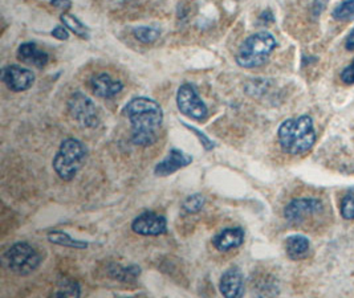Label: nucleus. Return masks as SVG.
Returning a JSON list of instances; mask_svg holds the SVG:
<instances>
[{"mask_svg": "<svg viewBox=\"0 0 354 298\" xmlns=\"http://www.w3.org/2000/svg\"><path fill=\"white\" fill-rule=\"evenodd\" d=\"M341 80L345 85H353L354 84V60L349 64L341 73Z\"/></svg>", "mask_w": 354, "mask_h": 298, "instance_id": "nucleus-24", "label": "nucleus"}, {"mask_svg": "<svg viewBox=\"0 0 354 298\" xmlns=\"http://www.w3.org/2000/svg\"><path fill=\"white\" fill-rule=\"evenodd\" d=\"M345 47H346L348 50H352V52L354 50V27L353 30H352V32L349 33V36L346 37V41H345Z\"/></svg>", "mask_w": 354, "mask_h": 298, "instance_id": "nucleus-28", "label": "nucleus"}, {"mask_svg": "<svg viewBox=\"0 0 354 298\" xmlns=\"http://www.w3.org/2000/svg\"><path fill=\"white\" fill-rule=\"evenodd\" d=\"M17 60L27 65L43 68L48 63V55L44 50H40L32 41H28L23 43L17 49Z\"/></svg>", "mask_w": 354, "mask_h": 298, "instance_id": "nucleus-15", "label": "nucleus"}, {"mask_svg": "<svg viewBox=\"0 0 354 298\" xmlns=\"http://www.w3.org/2000/svg\"><path fill=\"white\" fill-rule=\"evenodd\" d=\"M1 80L10 91L24 92L32 86L35 82V75L32 71L27 68H23L19 65H11L3 69Z\"/></svg>", "mask_w": 354, "mask_h": 298, "instance_id": "nucleus-10", "label": "nucleus"}, {"mask_svg": "<svg viewBox=\"0 0 354 298\" xmlns=\"http://www.w3.org/2000/svg\"><path fill=\"white\" fill-rule=\"evenodd\" d=\"M205 202H206V199H205L203 195L194 194L192 196L185 199V202L182 203V209L186 214H196V212H199L203 208Z\"/></svg>", "mask_w": 354, "mask_h": 298, "instance_id": "nucleus-19", "label": "nucleus"}, {"mask_svg": "<svg viewBox=\"0 0 354 298\" xmlns=\"http://www.w3.org/2000/svg\"><path fill=\"white\" fill-rule=\"evenodd\" d=\"M341 216L344 219L354 220V189L348 191L342 198Z\"/></svg>", "mask_w": 354, "mask_h": 298, "instance_id": "nucleus-22", "label": "nucleus"}, {"mask_svg": "<svg viewBox=\"0 0 354 298\" xmlns=\"http://www.w3.org/2000/svg\"><path fill=\"white\" fill-rule=\"evenodd\" d=\"M3 263L14 273L26 276L37 269L41 263V257L30 244L17 243L4 253Z\"/></svg>", "mask_w": 354, "mask_h": 298, "instance_id": "nucleus-5", "label": "nucleus"}, {"mask_svg": "<svg viewBox=\"0 0 354 298\" xmlns=\"http://www.w3.org/2000/svg\"><path fill=\"white\" fill-rule=\"evenodd\" d=\"M134 37L144 44H150V43H154L158 40L160 31L156 28H151V27H140V28L134 30Z\"/></svg>", "mask_w": 354, "mask_h": 298, "instance_id": "nucleus-21", "label": "nucleus"}, {"mask_svg": "<svg viewBox=\"0 0 354 298\" xmlns=\"http://www.w3.org/2000/svg\"><path fill=\"white\" fill-rule=\"evenodd\" d=\"M315 1H316V3H319V4H322V3H326L328 0H315Z\"/></svg>", "mask_w": 354, "mask_h": 298, "instance_id": "nucleus-29", "label": "nucleus"}, {"mask_svg": "<svg viewBox=\"0 0 354 298\" xmlns=\"http://www.w3.org/2000/svg\"><path fill=\"white\" fill-rule=\"evenodd\" d=\"M91 86L93 93L101 98H112L124 88L121 81H114L108 73L95 75L91 80Z\"/></svg>", "mask_w": 354, "mask_h": 298, "instance_id": "nucleus-13", "label": "nucleus"}, {"mask_svg": "<svg viewBox=\"0 0 354 298\" xmlns=\"http://www.w3.org/2000/svg\"><path fill=\"white\" fill-rule=\"evenodd\" d=\"M80 286L73 281H65L64 286H60V289L53 295L57 297H79L80 296Z\"/></svg>", "mask_w": 354, "mask_h": 298, "instance_id": "nucleus-23", "label": "nucleus"}, {"mask_svg": "<svg viewBox=\"0 0 354 298\" xmlns=\"http://www.w3.org/2000/svg\"><path fill=\"white\" fill-rule=\"evenodd\" d=\"M52 6L60 8L62 11H68L72 7L71 0H52Z\"/></svg>", "mask_w": 354, "mask_h": 298, "instance_id": "nucleus-27", "label": "nucleus"}, {"mask_svg": "<svg viewBox=\"0 0 354 298\" xmlns=\"http://www.w3.org/2000/svg\"><path fill=\"white\" fill-rule=\"evenodd\" d=\"M62 21L64 23L65 27H66L69 31L75 32L77 36H80L81 39H88V37H89L88 28L81 23L77 17H75L73 15H69V14L65 12V14L62 15Z\"/></svg>", "mask_w": 354, "mask_h": 298, "instance_id": "nucleus-18", "label": "nucleus"}, {"mask_svg": "<svg viewBox=\"0 0 354 298\" xmlns=\"http://www.w3.org/2000/svg\"><path fill=\"white\" fill-rule=\"evenodd\" d=\"M276 48V40L270 32H258L244 40L235 60L239 66L252 69L267 63L272 50Z\"/></svg>", "mask_w": 354, "mask_h": 298, "instance_id": "nucleus-3", "label": "nucleus"}, {"mask_svg": "<svg viewBox=\"0 0 354 298\" xmlns=\"http://www.w3.org/2000/svg\"><path fill=\"white\" fill-rule=\"evenodd\" d=\"M52 36L56 37L57 40H68L69 33H68L66 28H64V27H56V28L52 31Z\"/></svg>", "mask_w": 354, "mask_h": 298, "instance_id": "nucleus-26", "label": "nucleus"}, {"mask_svg": "<svg viewBox=\"0 0 354 298\" xmlns=\"http://www.w3.org/2000/svg\"><path fill=\"white\" fill-rule=\"evenodd\" d=\"M190 130H193L194 133L199 137V141L202 142V145L205 146V149L206 150H212L214 147H215V143L214 142L211 141V140H209L203 133H201L199 130H196V129H194V127H192V126L186 125Z\"/></svg>", "mask_w": 354, "mask_h": 298, "instance_id": "nucleus-25", "label": "nucleus"}, {"mask_svg": "<svg viewBox=\"0 0 354 298\" xmlns=\"http://www.w3.org/2000/svg\"><path fill=\"white\" fill-rule=\"evenodd\" d=\"M277 137L284 153L290 156L304 154L316 142L313 120L309 115L290 118L280 125Z\"/></svg>", "mask_w": 354, "mask_h": 298, "instance_id": "nucleus-2", "label": "nucleus"}, {"mask_svg": "<svg viewBox=\"0 0 354 298\" xmlns=\"http://www.w3.org/2000/svg\"><path fill=\"white\" fill-rule=\"evenodd\" d=\"M125 114L133 127L131 141L137 146H150L157 141V131L163 120V111L156 101L137 97L125 108Z\"/></svg>", "mask_w": 354, "mask_h": 298, "instance_id": "nucleus-1", "label": "nucleus"}, {"mask_svg": "<svg viewBox=\"0 0 354 298\" xmlns=\"http://www.w3.org/2000/svg\"><path fill=\"white\" fill-rule=\"evenodd\" d=\"M133 232L142 236H160L167 232V221L165 216L153 211L138 215L131 223Z\"/></svg>", "mask_w": 354, "mask_h": 298, "instance_id": "nucleus-9", "label": "nucleus"}, {"mask_svg": "<svg viewBox=\"0 0 354 298\" xmlns=\"http://www.w3.org/2000/svg\"><path fill=\"white\" fill-rule=\"evenodd\" d=\"M178 109L193 118L195 121H203L209 115V109L205 102L201 100L195 86L192 84H183L178 89L177 93Z\"/></svg>", "mask_w": 354, "mask_h": 298, "instance_id": "nucleus-6", "label": "nucleus"}, {"mask_svg": "<svg viewBox=\"0 0 354 298\" xmlns=\"http://www.w3.org/2000/svg\"><path fill=\"white\" fill-rule=\"evenodd\" d=\"M85 157L86 147L84 143L76 138H66L53 158V169L63 180H72L80 171Z\"/></svg>", "mask_w": 354, "mask_h": 298, "instance_id": "nucleus-4", "label": "nucleus"}, {"mask_svg": "<svg viewBox=\"0 0 354 298\" xmlns=\"http://www.w3.org/2000/svg\"><path fill=\"white\" fill-rule=\"evenodd\" d=\"M68 110L75 121L84 127L98 125V113L93 101L80 92L73 93L68 100Z\"/></svg>", "mask_w": 354, "mask_h": 298, "instance_id": "nucleus-7", "label": "nucleus"}, {"mask_svg": "<svg viewBox=\"0 0 354 298\" xmlns=\"http://www.w3.org/2000/svg\"><path fill=\"white\" fill-rule=\"evenodd\" d=\"M322 211V203L319 199H295L286 205L284 218L292 224H300Z\"/></svg>", "mask_w": 354, "mask_h": 298, "instance_id": "nucleus-8", "label": "nucleus"}, {"mask_svg": "<svg viewBox=\"0 0 354 298\" xmlns=\"http://www.w3.org/2000/svg\"><path fill=\"white\" fill-rule=\"evenodd\" d=\"M192 162L193 157L185 154L178 149H171L167 157L156 166L154 174L156 176H169L171 174L177 173L178 170L189 166Z\"/></svg>", "mask_w": 354, "mask_h": 298, "instance_id": "nucleus-11", "label": "nucleus"}, {"mask_svg": "<svg viewBox=\"0 0 354 298\" xmlns=\"http://www.w3.org/2000/svg\"><path fill=\"white\" fill-rule=\"evenodd\" d=\"M310 243L308 237L303 235H292L286 240V252L292 260H300L306 257L309 251Z\"/></svg>", "mask_w": 354, "mask_h": 298, "instance_id": "nucleus-16", "label": "nucleus"}, {"mask_svg": "<svg viewBox=\"0 0 354 298\" xmlns=\"http://www.w3.org/2000/svg\"><path fill=\"white\" fill-rule=\"evenodd\" d=\"M221 293L228 298L242 297L244 293V279L239 268L225 270L219 283Z\"/></svg>", "mask_w": 354, "mask_h": 298, "instance_id": "nucleus-12", "label": "nucleus"}, {"mask_svg": "<svg viewBox=\"0 0 354 298\" xmlns=\"http://www.w3.org/2000/svg\"><path fill=\"white\" fill-rule=\"evenodd\" d=\"M332 16L336 20H351L354 17V0H345L333 10Z\"/></svg>", "mask_w": 354, "mask_h": 298, "instance_id": "nucleus-20", "label": "nucleus"}, {"mask_svg": "<svg viewBox=\"0 0 354 298\" xmlns=\"http://www.w3.org/2000/svg\"><path fill=\"white\" fill-rule=\"evenodd\" d=\"M48 241L49 243H53V244H57V245L69 247V248H77V250H84V248L88 247V243L73 240L68 234L60 232V231L49 232Z\"/></svg>", "mask_w": 354, "mask_h": 298, "instance_id": "nucleus-17", "label": "nucleus"}, {"mask_svg": "<svg viewBox=\"0 0 354 298\" xmlns=\"http://www.w3.org/2000/svg\"><path fill=\"white\" fill-rule=\"evenodd\" d=\"M244 241L242 228H225L212 239L214 247L219 252H228L241 247Z\"/></svg>", "mask_w": 354, "mask_h": 298, "instance_id": "nucleus-14", "label": "nucleus"}]
</instances>
